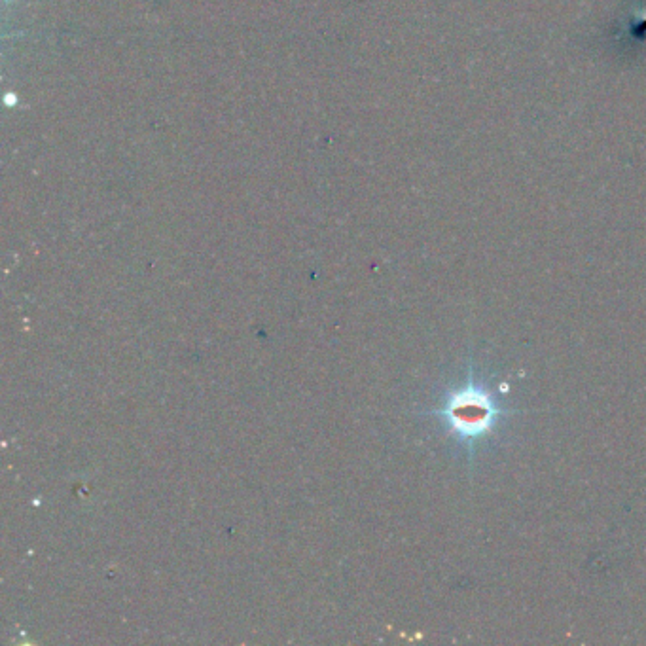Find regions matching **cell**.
<instances>
[{
  "label": "cell",
  "mask_w": 646,
  "mask_h": 646,
  "mask_svg": "<svg viewBox=\"0 0 646 646\" xmlns=\"http://www.w3.org/2000/svg\"><path fill=\"white\" fill-rule=\"evenodd\" d=\"M501 410L480 387L470 383L467 389L453 396L446 408V417L463 438H480L491 429Z\"/></svg>",
  "instance_id": "cell-1"
}]
</instances>
